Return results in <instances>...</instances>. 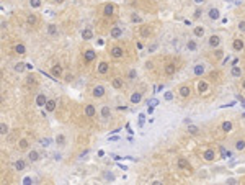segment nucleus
Instances as JSON below:
<instances>
[{
	"label": "nucleus",
	"instance_id": "f257e3e1",
	"mask_svg": "<svg viewBox=\"0 0 245 185\" xmlns=\"http://www.w3.org/2000/svg\"><path fill=\"white\" fill-rule=\"evenodd\" d=\"M110 54H111V57H115V59H121V57L124 56V49H123L121 46H113L111 51H110Z\"/></svg>",
	"mask_w": 245,
	"mask_h": 185
},
{
	"label": "nucleus",
	"instance_id": "f03ea898",
	"mask_svg": "<svg viewBox=\"0 0 245 185\" xmlns=\"http://www.w3.org/2000/svg\"><path fill=\"white\" fill-rule=\"evenodd\" d=\"M51 75L54 77V80L60 79V77H62V66H59V64L52 66V67H51Z\"/></svg>",
	"mask_w": 245,
	"mask_h": 185
},
{
	"label": "nucleus",
	"instance_id": "7ed1b4c3",
	"mask_svg": "<svg viewBox=\"0 0 245 185\" xmlns=\"http://www.w3.org/2000/svg\"><path fill=\"white\" fill-rule=\"evenodd\" d=\"M92 95L95 97V98H101V97L105 95V87L103 85H95L93 90H92Z\"/></svg>",
	"mask_w": 245,
	"mask_h": 185
},
{
	"label": "nucleus",
	"instance_id": "20e7f679",
	"mask_svg": "<svg viewBox=\"0 0 245 185\" xmlns=\"http://www.w3.org/2000/svg\"><path fill=\"white\" fill-rule=\"evenodd\" d=\"M113 13H115V5H113V3H106V5L103 7V15H105L106 18H110V16H113Z\"/></svg>",
	"mask_w": 245,
	"mask_h": 185
},
{
	"label": "nucleus",
	"instance_id": "39448f33",
	"mask_svg": "<svg viewBox=\"0 0 245 185\" xmlns=\"http://www.w3.org/2000/svg\"><path fill=\"white\" fill-rule=\"evenodd\" d=\"M96 54H95V51L93 49H87L85 53H83V59L87 61V62H92V61H95Z\"/></svg>",
	"mask_w": 245,
	"mask_h": 185
},
{
	"label": "nucleus",
	"instance_id": "423d86ee",
	"mask_svg": "<svg viewBox=\"0 0 245 185\" xmlns=\"http://www.w3.org/2000/svg\"><path fill=\"white\" fill-rule=\"evenodd\" d=\"M203 159L208 160V162L214 160V159H216V152H214L212 149H206V151H204V154H203Z\"/></svg>",
	"mask_w": 245,
	"mask_h": 185
},
{
	"label": "nucleus",
	"instance_id": "0eeeda50",
	"mask_svg": "<svg viewBox=\"0 0 245 185\" xmlns=\"http://www.w3.org/2000/svg\"><path fill=\"white\" fill-rule=\"evenodd\" d=\"M108 70H110V64H108V62H100V64H98V67H96V72H98V74H106V72H108Z\"/></svg>",
	"mask_w": 245,
	"mask_h": 185
},
{
	"label": "nucleus",
	"instance_id": "6e6552de",
	"mask_svg": "<svg viewBox=\"0 0 245 185\" xmlns=\"http://www.w3.org/2000/svg\"><path fill=\"white\" fill-rule=\"evenodd\" d=\"M178 94H180V97L186 98V97H190V94H191V89L188 87V85H181L180 89H178Z\"/></svg>",
	"mask_w": 245,
	"mask_h": 185
},
{
	"label": "nucleus",
	"instance_id": "1a4fd4ad",
	"mask_svg": "<svg viewBox=\"0 0 245 185\" xmlns=\"http://www.w3.org/2000/svg\"><path fill=\"white\" fill-rule=\"evenodd\" d=\"M208 43H209L211 48H217V46L221 44V38L217 35H212V36H209V41H208Z\"/></svg>",
	"mask_w": 245,
	"mask_h": 185
},
{
	"label": "nucleus",
	"instance_id": "9d476101",
	"mask_svg": "<svg viewBox=\"0 0 245 185\" xmlns=\"http://www.w3.org/2000/svg\"><path fill=\"white\" fill-rule=\"evenodd\" d=\"M164 72H165L167 75H173L176 72V66L173 64V62H168V64L165 66V69H164Z\"/></svg>",
	"mask_w": 245,
	"mask_h": 185
},
{
	"label": "nucleus",
	"instance_id": "9b49d317",
	"mask_svg": "<svg viewBox=\"0 0 245 185\" xmlns=\"http://www.w3.org/2000/svg\"><path fill=\"white\" fill-rule=\"evenodd\" d=\"M96 115V110H95V106L93 105H85V116H88V118H93V116Z\"/></svg>",
	"mask_w": 245,
	"mask_h": 185
},
{
	"label": "nucleus",
	"instance_id": "f8f14e48",
	"mask_svg": "<svg viewBox=\"0 0 245 185\" xmlns=\"http://www.w3.org/2000/svg\"><path fill=\"white\" fill-rule=\"evenodd\" d=\"M150 35H152L150 26H147V25H142V26H140V36H142V38H149Z\"/></svg>",
	"mask_w": 245,
	"mask_h": 185
},
{
	"label": "nucleus",
	"instance_id": "ddd939ff",
	"mask_svg": "<svg viewBox=\"0 0 245 185\" xmlns=\"http://www.w3.org/2000/svg\"><path fill=\"white\" fill-rule=\"evenodd\" d=\"M208 89H209V84H208V82H204V80L198 82V92H200V94H206Z\"/></svg>",
	"mask_w": 245,
	"mask_h": 185
},
{
	"label": "nucleus",
	"instance_id": "4468645a",
	"mask_svg": "<svg viewBox=\"0 0 245 185\" xmlns=\"http://www.w3.org/2000/svg\"><path fill=\"white\" fill-rule=\"evenodd\" d=\"M140 100H142V94H140V92H134V94L131 95V103H132V105H137Z\"/></svg>",
	"mask_w": 245,
	"mask_h": 185
},
{
	"label": "nucleus",
	"instance_id": "2eb2a0df",
	"mask_svg": "<svg viewBox=\"0 0 245 185\" xmlns=\"http://www.w3.org/2000/svg\"><path fill=\"white\" fill-rule=\"evenodd\" d=\"M36 106H44L46 105V102H48V100H46V95H44V94H39V95H36Z\"/></svg>",
	"mask_w": 245,
	"mask_h": 185
},
{
	"label": "nucleus",
	"instance_id": "dca6fc26",
	"mask_svg": "<svg viewBox=\"0 0 245 185\" xmlns=\"http://www.w3.org/2000/svg\"><path fill=\"white\" fill-rule=\"evenodd\" d=\"M232 48H234L235 51H242L244 49V41L240 40V38H235L234 43H232Z\"/></svg>",
	"mask_w": 245,
	"mask_h": 185
},
{
	"label": "nucleus",
	"instance_id": "f3484780",
	"mask_svg": "<svg viewBox=\"0 0 245 185\" xmlns=\"http://www.w3.org/2000/svg\"><path fill=\"white\" fill-rule=\"evenodd\" d=\"M176 165H178L180 169H188V170H191L190 164H188V160H186L185 157H180V159H178V162H176Z\"/></svg>",
	"mask_w": 245,
	"mask_h": 185
},
{
	"label": "nucleus",
	"instance_id": "a211bd4d",
	"mask_svg": "<svg viewBox=\"0 0 245 185\" xmlns=\"http://www.w3.org/2000/svg\"><path fill=\"white\" fill-rule=\"evenodd\" d=\"M204 70H206L204 64H196L195 69H193V74H195V75H203V74H204Z\"/></svg>",
	"mask_w": 245,
	"mask_h": 185
},
{
	"label": "nucleus",
	"instance_id": "6ab92c4d",
	"mask_svg": "<svg viewBox=\"0 0 245 185\" xmlns=\"http://www.w3.org/2000/svg\"><path fill=\"white\" fill-rule=\"evenodd\" d=\"M232 128H234L232 121H222V125H221V130L224 131V133H229V131H232Z\"/></svg>",
	"mask_w": 245,
	"mask_h": 185
},
{
	"label": "nucleus",
	"instance_id": "aec40b11",
	"mask_svg": "<svg viewBox=\"0 0 245 185\" xmlns=\"http://www.w3.org/2000/svg\"><path fill=\"white\" fill-rule=\"evenodd\" d=\"M111 38H115V40H118V38H121V35H123V30L121 28H118V26H115V28H111Z\"/></svg>",
	"mask_w": 245,
	"mask_h": 185
},
{
	"label": "nucleus",
	"instance_id": "412c9836",
	"mask_svg": "<svg viewBox=\"0 0 245 185\" xmlns=\"http://www.w3.org/2000/svg\"><path fill=\"white\" fill-rule=\"evenodd\" d=\"M56 105H57V102L56 100H48L46 102V105H44V108H46V111H54Z\"/></svg>",
	"mask_w": 245,
	"mask_h": 185
},
{
	"label": "nucleus",
	"instance_id": "4be33fe9",
	"mask_svg": "<svg viewBox=\"0 0 245 185\" xmlns=\"http://www.w3.org/2000/svg\"><path fill=\"white\" fill-rule=\"evenodd\" d=\"M28 159H30L31 162H38V160H39V152H38V151H30V152H28Z\"/></svg>",
	"mask_w": 245,
	"mask_h": 185
},
{
	"label": "nucleus",
	"instance_id": "5701e85b",
	"mask_svg": "<svg viewBox=\"0 0 245 185\" xmlns=\"http://www.w3.org/2000/svg\"><path fill=\"white\" fill-rule=\"evenodd\" d=\"M208 15H209L211 20H217V18L221 16V12L217 10V8H211V10L208 12Z\"/></svg>",
	"mask_w": 245,
	"mask_h": 185
},
{
	"label": "nucleus",
	"instance_id": "b1692460",
	"mask_svg": "<svg viewBox=\"0 0 245 185\" xmlns=\"http://www.w3.org/2000/svg\"><path fill=\"white\" fill-rule=\"evenodd\" d=\"M82 38H83L85 41L92 40V38H93V31H92L90 28H85V30L82 31Z\"/></svg>",
	"mask_w": 245,
	"mask_h": 185
},
{
	"label": "nucleus",
	"instance_id": "393cba45",
	"mask_svg": "<svg viewBox=\"0 0 245 185\" xmlns=\"http://www.w3.org/2000/svg\"><path fill=\"white\" fill-rule=\"evenodd\" d=\"M36 21H38V18H36L35 13H30V15L26 16V23H28L30 26H35V25H36Z\"/></svg>",
	"mask_w": 245,
	"mask_h": 185
},
{
	"label": "nucleus",
	"instance_id": "a878e982",
	"mask_svg": "<svg viewBox=\"0 0 245 185\" xmlns=\"http://www.w3.org/2000/svg\"><path fill=\"white\" fill-rule=\"evenodd\" d=\"M111 116V108L108 105H105L101 108V118H110Z\"/></svg>",
	"mask_w": 245,
	"mask_h": 185
},
{
	"label": "nucleus",
	"instance_id": "bb28decb",
	"mask_svg": "<svg viewBox=\"0 0 245 185\" xmlns=\"http://www.w3.org/2000/svg\"><path fill=\"white\" fill-rule=\"evenodd\" d=\"M188 133H190L191 136L200 134V128H198V126H195V125H191V123H190V126H188Z\"/></svg>",
	"mask_w": 245,
	"mask_h": 185
},
{
	"label": "nucleus",
	"instance_id": "cd10ccee",
	"mask_svg": "<svg viewBox=\"0 0 245 185\" xmlns=\"http://www.w3.org/2000/svg\"><path fill=\"white\" fill-rule=\"evenodd\" d=\"M48 33H49L51 36L59 35V31H57V26H56V25H48Z\"/></svg>",
	"mask_w": 245,
	"mask_h": 185
},
{
	"label": "nucleus",
	"instance_id": "c85d7f7f",
	"mask_svg": "<svg viewBox=\"0 0 245 185\" xmlns=\"http://www.w3.org/2000/svg\"><path fill=\"white\" fill-rule=\"evenodd\" d=\"M28 146H30L28 139H20V141H18V149H20V151H23V149H28Z\"/></svg>",
	"mask_w": 245,
	"mask_h": 185
},
{
	"label": "nucleus",
	"instance_id": "c756f323",
	"mask_svg": "<svg viewBox=\"0 0 245 185\" xmlns=\"http://www.w3.org/2000/svg\"><path fill=\"white\" fill-rule=\"evenodd\" d=\"M195 36L196 38L204 36V28H203V26H195Z\"/></svg>",
	"mask_w": 245,
	"mask_h": 185
},
{
	"label": "nucleus",
	"instance_id": "7c9ffc66",
	"mask_svg": "<svg viewBox=\"0 0 245 185\" xmlns=\"http://www.w3.org/2000/svg\"><path fill=\"white\" fill-rule=\"evenodd\" d=\"M230 74L234 75V77H240V75H242V69H240L239 66H234L232 70H230Z\"/></svg>",
	"mask_w": 245,
	"mask_h": 185
},
{
	"label": "nucleus",
	"instance_id": "2f4dec72",
	"mask_svg": "<svg viewBox=\"0 0 245 185\" xmlns=\"http://www.w3.org/2000/svg\"><path fill=\"white\" fill-rule=\"evenodd\" d=\"M111 85H113L115 89H121V87H123V79H119V77H116V79H113Z\"/></svg>",
	"mask_w": 245,
	"mask_h": 185
},
{
	"label": "nucleus",
	"instance_id": "473e14b6",
	"mask_svg": "<svg viewBox=\"0 0 245 185\" xmlns=\"http://www.w3.org/2000/svg\"><path fill=\"white\" fill-rule=\"evenodd\" d=\"M15 53H16V54H25V53H26L25 44H16L15 46Z\"/></svg>",
	"mask_w": 245,
	"mask_h": 185
},
{
	"label": "nucleus",
	"instance_id": "72a5a7b5",
	"mask_svg": "<svg viewBox=\"0 0 245 185\" xmlns=\"http://www.w3.org/2000/svg\"><path fill=\"white\" fill-rule=\"evenodd\" d=\"M186 48L190 51H196V48H198V44H196V41L195 40H190L188 43H186Z\"/></svg>",
	"mask_w": 245,
	"mask_h": 185
},
{
	"label": "nucleus",
	"instance_id": "f704fd0d",
	"mask_svg": "<svg viewBox=\"0 0 245 185\" xmlns=\"http://www.w3.org/2000/svg\"><path fill=\"white\" fill-rule=\"evenodd\" d=\"M25 160H23V159H20V160H16V162H15V169L16 170H23V169H25Z\"/></svg>",
	"mask_w": 245,
	"mask_h": 185
},
{
	"label": "nucleus",
	"instance_id": "c9c22d12",
	"mask_svg": "<svg viewBox=\"0 0 245 185\" xmlns=\"http://www.w3.org/2000/svg\"><path fill=\"white\" fill-rule=\"evenodd\" d=\"M56 143H57L59 146H64L65 144V136L64 134H57L56 136Z\"/></svg>",
	"mask_w": 245,
	"mask_h": 185
},
{
	"label": "nucleus",
	"instance_id": "e433bc0d",
	"mask_svg": "<svg viewBox=\"0 0 245 185\" xmlns=\"http://www.w3.org/2000/svg\"><path fill=\"white\" fill-rule=\"evenodd\" d=\"M235 149H237V151H244L245 149V141L244 139L237 141V143H235Z\"/></svg>",
	"mask_w": 245,
	"mask_h": 185
},
{
	"label": "nucleus",
	"instance_id": "4c0bfd02",
	"mask_svg": "<svg viewBox=\"0 0 245 185\" xmlns=\"http://www.w3.org/2000/svg\"><path fill=\"white\" fill-rule=\"evenodd\" d=\"M7 133H8V126H7L5 123H2V125H0V134H2V136H5Z\"/></svg>",
	"mask_w": 245,
	"mask_h": 185
},
{
	"label": "nucleus",
	"instance_id": "58836bf2",
	"mask_svg": "<svg viewBox=\"0 0 245 185\" xmlns=\"http://www.w3.org/2000/svg\"><path fill=\"white\" fill-rule=\"evenodd\" d=\"M26 84H28V85H36L35 75H28V77H26Z\"/></svg>",
	"mask_w": 245,
	"mask_h": 185
},
{
	"label": "nucleus",
	"instance_id": "ea45409f",
	"mask_svg": "<svg viewBox=\"0 0 245 185\" xmlns=\"http://www.w3.org/2000/svg\"><path fill=\"white\" fill-rule=\"evenodd\" d=\"M26 67V64H23V62H18V64H15V70L16 72H23V69Z\"/></svg>",
	"mask_w": 245,
	"mask_h": 185
},
{
	"label": "nucleus",
	"instance_id": "a19ab883",
	"mask_svg": "<svg viewBox=\"0 0 245 185\" xmlns=\"http://www.w3.org/2000/svg\"><path fill=\"white\" fill-rule=\"evenodd\" d=\"M30 5L33 8H39L41 7V0H30Z\"/></svg>",
	"mask_w": 245,
	"mask_h": 185
},
{
	"label": "nucleus",
	"instance_id": "79ce46f5",
	"mask_svg": "<svg viewBox=\"0 0 245 185\" xmlns=\"http://www.w3.org/2000/svg\"><path fill=\"white\" fill-rule=\"evenodd\" d=\"M164 98H165V100H173V92H165V95H164Z\"/></svg>",
	"mask_w": 245,
	"mask_h": 185
},
{
	"label": "nucleus",
	"instance_id": "37998d69",
	"mask_svg": "<svg viewBox=\"0 0 245 185\" xmlns=\"http://www.w3.org/2000/svg\"><path fill=\"white\" fill-rule=\"evenodd\" d=\"M128 77H129L131 80H134L136 77H137V72H136L134 69H132V70H129V74H128Z\"/></svg>",
	"mask_w": 245,
	"mask_h": 185
},
{
	"label": "nucleus",
	"instance_id": "c03bdc74",
	"mask_svg": "<svg viewBox=\"0 0 245 185\" xmlns=\"http://www.w3.org/2000/svg\"><path fill=\"white\" fill-rule=\"evenodd\" d=\"M49 143H51V141L48 139V138H46V139L41 141V146H43V147H48V146H49Z\"/></svg>",
	"mask_w": 245,
	"mask_h": 185
},
{
	"label": "nucleus",
	"instance_id": "a18cd8bd",
	"mask_svg": "<svg viewBox=\"0 0 245 185\" xmlns=\"http://www.w3.org/2000/svg\"><path fill=\"white\" fill-rule=\"evenodd\" d=\"M131 20H132V21H136V23H139V21H140V16H137V15H132V16H131Z\"/></svg>",
	"mask_w": 245,
	"mask_h": 185
},
{
	"label": "nucleus",
	"instance_id": "49530a36",
	"mask_svg": "<svg viewBox=\"0 0 245 185\" xmlns=\"http://www.w3.org/2000/svg\"><path fill=\"white\" fill-rule=\"evenodd\" d=\"M201 13H203V12H201L200 8H196V10H195V18H200V16H201Z\"/></svg>",
	"mask_w": 245,
	"mask_h": 185
},
{
	"label": "nucleus",
	"instance_id": "de8ad7c7",
	"mask_svg": "<svg viewBox=\"0 0 245 185\" xmlns=\"http://www.w3.org/2000/svg\"><path fill=\"white\" fill-rule=\"evenodd\" d=\"M239 30L240 31H245V21H240V23H239Z\"/></svg>",
	"mask_w": 245,
	"mask_h": 185
},
{
	"label": "nucleus",
	"instance_id": "09e8293b",
	"mask_svg": "<svg viewBox=\"0 0 245 185\" xmlns=\"http://www.w3.org/2000/svg\"><path fill=\"white\" fill-rule=\"evenodd\" d=\"M65 80H67V82H72V80H74V75H72V74H67V75H65Z\"/></svg>",
	"mask_w": 245,
	"mask_h": 185
},
{
	"label": "nucleus",
	"instance_id": "8fccbe9b",
	"mask_svg": "<svg viewBox=\"0 0 245 185\" xmlns=\"http://www.w3.org/2000/svg\"><path fill=\"white\" fill-rule=\"evenodd\" d=\"M149 105H150V106H155V105H159V100H155V98H154V100H150V102H149Z\"/></svg>",
	"mask_w": 245,
	"mask_h": 185
},
{
	"label": "nucleus",
	"instance_id": "3c124183",
	"mask_svg": "<svg viewBox=\"0 0 245 185\" xmlns=\"http://www.w3.org/2000/svg\"><path fill=\"white\" fill-rule=\"evenodd\" d=\"M105 177L108 180H115V175H113V174H105Z\"/></svg>",
	"mask_w": 245,
	"mask_h": 185
},
{
	"label": "nucleus",
	"instance_id": "603ef678",
	"mask_svg": "<svg viewBox=\"0 0 245 185\" xmlns=\"http://www.w3.org/2000/svg\"><path fill=\"white\" fill-rule=\"evenodd\" d=\"M162 90H164V85H157V87H155V94H157V92H162Z\"/></svg>",
	"mask_w": 245,
	"mask_h": 185
},
{
	"label": "nucleus",
	"instance_id": "864d4df0",
	"mask_svg": "<svg viewBox=\"0 0 245 185\" xmlns=\"http://www.w3.org/2000/svg\"><path fill=\"white\" fill-rule=\"evenodd\" d=\"M155 49H157V44H152V46L149 48V53H152V51H155Z\"/></svg>",
	"mask_w": 245,
	"mask_h": 185
},
{
	"label": "nucleus",
	"instance_id": "5fc2aeb1",
	"mask_svg": "<svg viewBox=\"0 0 245 185\" xmlns=\"http://www.w3.org/2000/svg\"><path fill=\"white\" fill-rule=\"evenodd\" d=\"M87 154H88V151H87V149H85V151H83V152H82V154H80V157H85V156H87Z\"/></svg>",
	"mask_w": 245,
	"mask_h": 185
},
{
	"label": "nucleus",
	"instance_id": "6e6d98bb",
	"mask_svg": "<svg viewBox=\"0 0 245 185\" xmlns=\"http://www.w3.org/2000/svg\"><path fill=\"white\" fill-rule=\"evenodd\" d=\"M216 56H217V57H221V56H222V51L217 49V51H216Z\"/></svg>",
	"mask_w": 245,
	"mask_h": 185
},
{
	"label": "nucleus",
	"instance_id": "4d7b16f0",
	"mask_svg": "<svg viewBox=\"0 0 245 185\" xmlns=\"http://www.w3.org/2000/svg\"><path fill=\"white\" fill-rule=\"evenodd\" d=\"M54 3H64V0H54Z\"/></svg>",
	"mask_w": 245,
	"mask_h": 185
},
{
	"label": "nucleus",
	"instance_id": "13d9d810",
	"mask_svg": "<svg viewBox=\"0 0 245 185\" xmlns=\"http://www.w3.org/2000/svg\"><path fill=\"white\" fill-rule=\"evenodd\" d=\"M196 3H203V2H204V0H195Z\"/></svg>",
	"mask_w": 245,
	"mask_h": 185
},
{
	"label": "nucleus",
	"instance_id": "bf43d9fd",
	"mask_svg": "<svg viewBox=\"0 0 245 185\" xmlns=\"http://www.w3.org/2000/svg\"><path fill=\"white\" fill-rule=\"evenodd\" d=\"M244 89H245V80H244Z\"/></svg>",
	"mask_w": 245,
	"mask_h": 185
}]
</instances>
